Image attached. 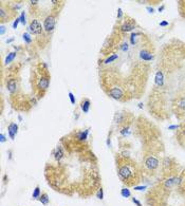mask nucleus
<instances>
[{"mask_svg":"<svg viewBox=\"0 0 185 206\" xmlns=\"http://www.w3.org/2000/svg\"><path fill=\"white\" fill-rule=\"evenodd\" d=\"M185 96V44L171 39L161 49L155 85L148 98L149 112L157 120L170 117V104Z\"/></svg>","mask_w":185,"mask_h":206,"instance_id":"obj_1","label":"nucleus"},{"mask_svg":"<svg viewBox=\"0 0 185 206\" xmlns=\"http://www.w3.org/2000/svg\"><path fill=\"white\" fill-rule=\"evenodd\" d=\"M115 164L118 178L126 187H134L141 183L144 176L143 168L131 157L116 153Z\"/></svg>","mask_w":185,"mask_h":206,"instance_id":"obj_2","label":"nucleus"},{"mask_svg":"<svg viewBox=\"0 0 185 206\" xmlns=\"http://www.w3.org/2000/svg\"><path fill=\"white\" fill-rule=\"evenodd\" d=\"M51 75L49 73L48 66L44 63H37L32 66L31 83H32L33 96L36 100H40L44 96L50 87Z\"/></svg>","mask_w":185,"mask_h":206,"instance_id":"obj_3","label":"nucleus"},{"mask_svg":"<svg viewBox=\"0 0 185 206\" xmlns=\"http://www.w3.org/2000/svg\"><path fill=\"white\" fill-rule=\"evenodd\" d=\"M17 11L13 5H11L9 2L1 1L0 2V22L1 24L5 22H9L12 19H16Z\"/></svg>","mask_w":185,"mask_h":206,"instance_id":"obj_4","label":"nucleus"},{"mask_svg":"<svg viewBox=\"0 0 185 206\" xmlns=\"http://www.w3.org/2000/svg\"><path fill=\"white\" fill-rule=\"evenodd\" d=\"M170 114H174L177 120L185 117V96L175 98L170 104Z\"/></svg>","mask_w":185,"mask_h":206,"instance_id":"obj_5","label":"nucleus"},{"mask_svg":"<svg viewBox=\"0 0 185 206\" xmlns=\"http://www.w3.org/2000/svg\"><path fill=\"white\" fill-rule=\"evenodd\" d=\"M29 32L32 35L38 37H48V36H44V26H41V22L38 19V17L36 16L34 12L31 11V20H30V24H29Z\"/></svg>","mask_w":185,"mask_h":206,"instance_id":"obj_6","label":"nucleus"},{"mask_svg":"<svg viewBox=\"0 0 185 206\" xmlns=\"http://www.w3.org/2000/svg\"><path fill=\"white\" fill-rule=\"evenodd\" d=\"M118 24L120 27V30L123 33L127 34L128 32H131L137 27V21H135V19L130 17L129 15H125L123 17V20H118Z\"/></svg>","mask_w":185,"mask_h":206,"instance_id":"obj_7","label":"nucleus"},{"mask_svg":"<svg viewBox=\"0 0 185 206\" xmlns=\"http://www.w3.org/2000/svg\"><path fill=\"white\" fill-rule=\"evenodd\" d=\"M7 132H9L11 139L14 140L15 135H16L17 132H18V125H17L16 123H11L9 126H7Z\"/></svg>","mask_w":185,"mask_h":206,"instance_id":"obj_8","label":"nucleus"},{"mask_svg":"<svg viewBox=\"0 0 185 206\" xmlns=\"http://www.w3.org/2000/svg\"><path fill=\"white\" fill-rule=\"evenodd\" d=\"M90 100L89 98H84L83 100L81 102V108L83 110L84 113H88L89 112V109H90Z\"/></svg>","mask_w":185,"mask_h":206,"instance_id":"obj_9","label":"nucleus"},{"mask_svg":"<svg viewBox=\"0 0 185 206\" xmlns=\"http://www.w3.org/2000/svg\"><path fill=\"white\" fill-rule=\"evenodd\" d=\"M38 201H39L41 204H44V206L48 205L49 202H50V199H49L48 193H46V192H44V193H41V196H40V197H39V199H38Z\"/></svg>","mask_w":185,"mask_h":206,"instance_id":"obj_10","label":"nucleus"},{"mask_svg":"<svg viewBox=\"0 0 185 206\" xmlns=\"http://www.w3.org/2000/svg\"><path fill=\"white\" fill-rule=\"evenodd\" d=\"M16 55H17V52H16V51H15V52H11L10 54H7V58H5V60H4V63H5V65H9V63H11L12 61H13V60L15 59Z\"/></svg>","mask_w":185,"mask_h":206,"instance_id":"obj_11","label":"nucleus"},{"mask_svg":"<svg viewBox=\"0 0 185 206\" xmlns=\"http://www.w3.org/2000/svg\"><path fill=\"white\" fill-rule=\"evenodd\" d=\"M40 196H41V191H40L39 186H36V187H35V189H34V191H33V193H32L33 200H38Z\"/></svg>","mask_w":185,"mask_h":206,"instance_id":"obj_12","label":"nucleus"},{"mask_svg":"<svg viewBox=\"0 0 185 206\" xmlns=\"http://www.w3.org/2000/svg\"><path fill=\"white\" fill-rule=\"evenodd\" d=\"M121 195H122L123 198H130L131 197V192L128 189V187H123L122 190H121Z\"/></svg>","mask_w":185,"mask_h":206,"instance_id":"obj_13","label":"nucleus"},{"mask_svg":"<svg viewBox=\"0 0 185 206\" xmlns=\"http://www.w3.org/2000/svg\"><path fill=\"white\" fill-rule=\"evenodd\" d=\"M22 37H23V40H24V42H26L27 44H32L33 38L31 37V35L29 34V33H23Z\"/></svg>","mask_w":185,"mask_h":206,"instance_id":"obj_14","label":"nucleus"},{"mask_svg":"<svg viewBox=\"0 0 185 206\" xmlns=\"http://www.w3.org/2000/svg\"><path fill=\"white\" fill-rule=\"evenodd\" d=\"M96 198H97V199H100V200L104 199V189H103L102 186H101V187L97 189V191H96Z\"/></svg>","mask_w":185,"mask_h":206,"instance_id":"obj_15","label":"nucleus"},{"mask_svg":"<svg viewBox=\"0 0 185 206\" xmlns=\"http://www.w3.org/2000/svg\"><path fill=\"white\" fill-rule=\"evenodd\" d=\"M19 18H20V22L22 23L23 26H24V24L27 23V20H26V13H24V12H21V15H20V17H19Z\"/></svg>","mask_w":185,"mask_h":206,"instance_id":"obj_16","label":"nucleus"},{"mask_svg":"<svg viewBox=\"0 0 185 206\" xmlns=\"http://www.w3.org/2000/svg\"><path fill=\"white\" fill-rule=\"evenodd\" d=\"M19 22H20V18L17 17V18L14 20V23H13V29H17V26H18Z\"/></svg>","mask_w":185,"mask_h":206,"instance_id":"obj_17","label":"nucleus"},{"mask_svg":"<svg viewBox=\"0 0 185 206\" xmlns=\"http://www.w3.org/2000/svg\"><path fill=\"white\" fill-rule=\"evenodd\" d=\"M69 97H70V100H71V104H75V97H74V95L72 92H69Z\"/></svg>","mask_w":185,"mask_h":206,"instance_id":"obj_18","label":"nucleus"},{"mask_svg":"<svg viewBox=\"0 0 185 206\" xmlns=\"http://www.w3.org/2000/svg\"><path fill=\"white\" fill-rule=\"evenodd\" d=\"M131 200H132V202H133V203L135 204L137 206H142V203H141V202H140L138 199H135V198H132Z\"/></svg>","mask_w":185,"mask_h":206,"instance_id":"obj_19","label":"nucleus"},{"mask_svg":"<svg viewBox=\"0 0 185 206\" xmlns=\"http://www.w3.org/2000/svg\"><path fill=\"white\" fill-rule=\"evenodd\" d=\"M146 189V186H134V190H144Z\"/></svg>","mask_w":185,"mask_h":206,"instance_id":"obj_20","label":"nucleus"},{"mask_svg":"<svg viewBox=\"0 0 185 206\" xmlns=\"http://www.w3.org/2000/svg\"><path fill=\"white\" fill-rule=\"evenodd\" d=\"M160 26H161V27H166V26H168V22H167V21H163V22L160 23Z\"/></svg>","mask_w":185,"mask_h":206,"instance_id":"obj_21","label":"nucleus"},{"mask_svg":"<svg viewBox=\"0 0 185 206\" xmlns=\"http://www.w3.org/2000/svg\"><path fill=\"white\" fill-rule=\"evenodd\" d=\"M0 137H1V142H4L5 141V139H4V134H3V133H1V135H0Z\"/></svg>","mask_w":185,"mask_h":206,"instance_id":"obj_22","label":"nucleus"},{"mask_svg":"<svg viewBox=\"0 0 185 206\" xmlns=\"http://www.w3.org/2000/svg\"><path fill=\"white\" fill-rule=\"evenodd\" d=\"M147 10L149 11V13H153V9H152V7H147Z\"/></svg>","mask_w":185,"mask_h":206,"instance_id":"obj_23","label":"nucleus"},{"mask_svg":"<svg viewBox=\"0 0 185 206\" xmlns=\"http://www.w3.org/2000/svg\"><path fill=\"white\" fill-rule=\"evenodd\" d=\"M164 9H165V7H164V5H162V7H159V12H162Z\"/></svg>","mask_w":185,"mask_h":206,"instance_id":"obj_24","label":"nucleus"},{"mask_svg":"<svg viewBox=\"0 0 185 206\" xmlns=\"http://www.w3.org/2000/svg\"><path fill=\"white\" fill-rule=\"evenodd\" d=\"M4 29H5V28H4V27H3V26L1 27V35H2L3 33H4Z\"/></svg>","mask_w":185,"mask_h":206,"instance_id":"obj_25","label":"nucleus"}]
</instances>
